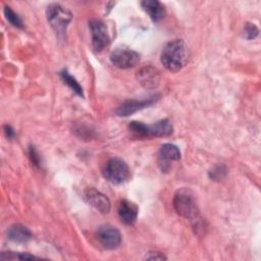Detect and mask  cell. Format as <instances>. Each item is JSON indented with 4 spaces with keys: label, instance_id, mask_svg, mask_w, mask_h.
Segmentation results:
<instances>
[{
    "label": "cell",
    "instance_id": "obj_1",
    "mask_svg": "<svg viewBox=\"0 0 261 261\" xmlns=\"http://www.w3.org/2000/svg\"><path fill=\"white\" fill-rule=\"evenodd\" d=\"M189 60V48L182 40H172L165 44L161 52V63L171 71H179Z\"/></svg>",
    "mask_w": 261,
    "mask_h": 261
},
{
    "label": "cell",
    "instance_id": "obj_2",
    "mask_svg": "<svg viewBox=\"0 0 261 261\" xmlns=\"http://www.w3.org/2000/svg\"><path fill=\"white\" fill-rule=\"evenodd\" d=\"M173 207L176 213L185 219L191 221L195 228L202 224L200 210L194 196L187 190L178 191L173 197Z\"/></svg>",
    "mask_w": 261,
    "mask_h": 261
},
{
    "label": "cell",
    "instance_id": "obj_3",
    "mask_svg": "<svg viewBox=\"0 0 261 261\" xmlns=\"http://www.w3.org/2000/svg\"><path fill=\"white\" fill-rule=\"evenodd\" d=\"M102 172L104 177L114 185H121L127 181L130 176L128 165L120 158L109 159L105 163Z\"/></svg>",
    "mask_w": 261,
    "mask_h": 261
},
{
    "label": "cell",
    "instance_id": "obj_4",
    "mask_svg": "<svg viewBox=\"0 0 261 261\" xmlns=\"http://www.w3.org/2000/svg\"><path fill=\"white\" fill-rule=\"evenodd\" d=\"M46 16L49 24L57 34H64L71 21L72 14L60 4H50L46 9Z\"/></svg>",
    "mask_w": 261,
    "mask_h": 261
},
{
    "label": "cell",
    "instance_id": "obj_5",
    "mask_svg": "<svg viewBox=\"0 0 261 261\" xmlns=\"http://www.w3.org/2000/svg\"><path fill=\"white\" fill-rule=\"evenodd\" d=\"M89 27L91 30L93 48L96 51L103 50L110 42L105 23L100 19L93 18L89 21Z\"/></svg>",
    "mask_w": 261,
    "mask_h": 261
},
{
    "label": "cell",
    "instance_id": "obj_6",
    "mask_svg": "<svg viewBox=\"0 0 261 261\" xmlns=\"http://www.w3.org/2000/svg\"><path fill=\"white\" fill-rule=\"evenodd\" d=\"M97 239L107 250H115L121 244V234L119 230L110 224H103L98 228Z\"/></svg>",
    "mask_w": 261,
    "mask_h": 261
},
{
    "label": "cell",
    "instance_id": "obj_7",
    "mask_svg": "<svg viewBox=\"0 0 261 261\" xmlns=\"http://www.w3.org/2000/svg\"><path fill=\"white\" fill-rule=\"evenodd\" d=\"M111 63L118 68L126 69L134 67L140 60V55L130 49H116L110 54Z\"/></svg>",
    "mask_w": 261,
    "mask_h": 261
},
{
    "label": "cell",
    "instance_id": "obj_8",
    "mask_svg": "<svg viewBox=\"0 0 261 261\" xmlns=\"http://www.w3.org/2000/svg\"><path fill=\"white\" fill-rule=\"evenodd\" d=\"M84 198L90 206L95 208L100 213L107 214L110 211V208H111L110 201L100 191H98L94 188H89L85 191Z\"/></svg>",
    "mask_w": 261,
    "mask_h": 261
},
{
    "label": "cell",
    "instance_id": "obj_9",
    "mask_svg": "<svg viewBox=\"0 0 261 261\" xmlns=\"http://www.w3.org/2000/svg\"><path fill=\"white\" fill-rule=\"evenodd\" d=\"M156 97L153 96L151 98L145 100H128L122 103L116 110V114L119 116H128L133 113L142 110L146 107H149L156 101Z\"/></svg>",
    "mask_w": 261,
    "mask_h": 261
},
{
    "label": "cell",
    "instance_id": "obj_10",
    "mask_svg": "<svg viewBox=\"0 0 261 261\" xmlns=\"http://www.w3.org/2000/svg\"><path fill=\"white\" fill-rule=\"evenodd\" d=\"M137 79L143 87L148 89H153L158 86L160 81V74L155 67L148 65V66L142 67L138 71Z\"/></svg>",
    "mask_w": 261,
    "mask_h": 261
},
{
    "label": "cell",
    "instance_id": "obj_11",
    "mask_svg": "<svg viewBox=\"0 0 261 261\" xmlns=\"http://www.w3.org/2000/svg\"><path fill=\"white\" fill-rule=\"evenodd\" d=\"M117 212L121 222L126 225H132L137 220L139 209L135 203L127 200H122L118 205Z\"/></svg>",
    "mask_w": 261,
    "mask_h": 261
},
{
    "label": "cell",
    "instance_id": "obj_12",
    "mask_svg": "<svg viewBox=\"0 0 261 261\" xmlns=\"http://www.w3.org/2000/svg\"><path fill=\"white\" fill-rule=\"evenodd\" d=\"M142 8L150 16V18L157 22L160 21L165 15L164 6L157 0H145L141 2Z\"/></svg>",
    "mask_w": 261,
    "mask_h": 261
},
{
    "label": "cell",
    "instance_id": "obj_13",
    "mask_svg": "<svg viewBox=\"0 0 261 261\" xmlns=\"http://www.w3.org/2000/svg\"><path fill=\"white\" fill-rule=\"evenodd\" d=\"M7 237L15 243H25L32 238V232L23 224L15 223L7 229Z\"/></svg>",
    "mask_w": 261,
    "mask_h": 261
},
{
    "label": "cell",
    "instance_id": "obj_14",
    "mask_svg": "<svg viewBox=\"0 0 261 261\" xmlns=\"http://www.w3.org/2000/svg\"><path fill=\"white\" fill-rule=\"evenodd\" d=\"M148 127H149L150 138L151 137H156V138L169 137L173 132L172 123L167 118L161 119L151 125H148Z\"/></svg>",
    "mask_w": 261,
    "mask_h": 261
},
{
    "label": "cell",
    "instance_id": "obj_15",
    "mask_svg": "<svg viewBox=\"0 0 261 261\" xmlns=\"http://www.w3.org/2000/svg\"><path fill=\"white\" fill-rule=\"evenodd\" d=\"M160 165L166 164L168 161H177L180 159V151L173 144H164L158 151Z\"/></svg>",
    "mask_w": 261,
    "mask_h": 261
},
{
    "label": "cell",
    "instance_id": "obj_16",
    "mask_svg": "<svg viewBox=\"0 0 261 261\" xmlns=\"http://www.w3.org/2000/svg\"><path fill=\"white\" fill-rule=\"evenodd\" d=\"M128 129L135 138H139V139L150 138L148 125L141 121H135V120L132 121L128 124Z\"/></svg>",
    "mask_w": 261,
    "mask_h": 261
},
{
    "label": "cell",
    "instance_id": "obj_17",
    "mask_svg": "<svg viewBox=\"0 0 261 261\" xmlns=\"http://www.w3.org/2000/svg\"><path fill=\"white\" fill-rule=\"evenodd\" d=\"M60 76H61L62 81H63L76 95H79V96H81V97H84V93H83L82 87L80 86V84L77 83V81H76L72 75L69 74V72H68L67 70H65V69L62 70V71L60 72Z\"/></svg>",
    "mask_w": 261,
    "mask_h": 261
},
{
    "label": "cell",
    "instance_id": "obj_18",
    "mask_svg": "<svg viewBox=\"0 0 261 261\" xmlns=\"http://www.w3.org/2000/svg\"><path fill=\"white\" fill-rule=\"evenodd\" d=\"M3 11H4V15H5L7 21H8L11 25H13V27H15V28H18V29H21V28L23 27L21 18H20V17L18 16V14L15 13L9 6H5Z\"/></svg>",
    "mask_w": 261,
    "mask_h": 261
},
{
    "label": "cell",
    "instance_id": "obj_19",
    "mask_svg": "<svg viewBox=\"0 0 261 261\" xmlns=\"http://www.w3.org/2000/svg\"><path fill=\"white\" fill-rule=\"evenodd\" d=\"M259 34L258 28L254 23H246L244 29H243V37L248 39V40H253L255 39Z\"/></svg>",
    "mask_w": 261,
    "mask_h": 261
},
{
    "label": "cell",
    "instance_id": "obj_20",
    "mask_svg": "<svg viewBox=\"0 0 261 261\" xmlns=\"http://www.w3.org/2000/svg\"><path fill=\"white\" fill-rule=\"evenodd\" d=\"M29 156L30 159L32 161V164H34L35 166L39 167L40 166V156L37 152V150L34 148V146H31L29 149Z\"/></svg>",
    "mask_w": 261,
    "mask_h": 261
},
{
    "label": "cell",
    "instance_id": "obj_21",
    "mask_svg": "<svg viewBox=\"0 0 261 261\" xmlns=\"http://www.w3.org/2000/svg\"><path fill=\"white\" fill-rule=\"evenodd\" d=\"M145 259L147 260H166V257L160 252H150L146 255Z\"/></svg>",
    "mask_w": 261,
    "mask_h": 261
},
{
    "label": "cell",
    "instance_id": "obj_22",
    "mask_svg": "<svg viewBox=\"0 0 261 261\" xmlns=\"http://www.w3.org/2000/svg\"><path fill=\"white\" fill-rule=\"evenodd\" d=\"M224 172H225V170L222 169L221 166H217L212 171H210V177L213 179H219L221 177V174Z\"/></svg>",
    "mask_w": 261,
    "mask_h": 261
},
{
    "label": "cell",
    "instance_id": "obj_23",
    "mask_svg": "<svg viewBox=\"0 0 261 261\" xmlns=\"http://www.w3.org/2000/svg\"><path fill=\"white\" fill-rule=\"evenodd\" d=\"M4 134H5V136H6L7 139H12V138H14V136H15L14 129H13L10 125H8V124L4 125Z\"/></svg>",
    "mask_w": 261,
    "mask_h": 261
}]
</instances>
